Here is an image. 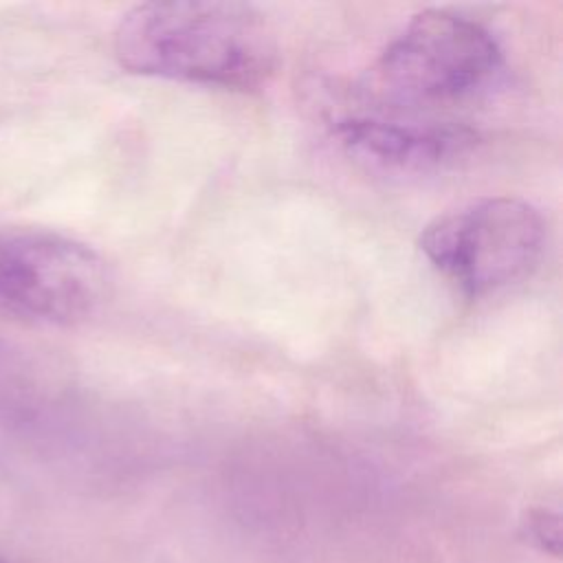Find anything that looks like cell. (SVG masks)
<instances>
[{"label": "cell", "instance_id": "cell-1", "mask_svg": "<svg viewBox=\"0 0 563 563\" xmlns=\"http://www.w3.org/2000/svg\"><path fill=\"white\" fill-rule=\"evenodd\" d=\"M114 55L136 75L255 90L277 66L266 15L242 2H145L114 31Z\"/></svg>", "mask_w": 563, "mask_h": 563}, {"label": "cell", "instance_id": "cell-2", "mask_svg": "<svg viewBox=\"0 0 563 563\" xmlns=\"http://www.w3.org/2000/svg\"><path fill=\"white\" fill-rule=\"evenodd\" d=\"M501 68V46L484 24L455 11L427 9L380 53L369 86L402 108H440L482 95Z\"/></svg>", "mask_w": 563, "mask_h": 563}, {"label": "cell", "instance_id": "cell-3", "mask_svg": "<svg viewBox=\"0 0 563 563\" xmlns=\"http://www.w3.org/2000/svg\"><path fill=\"white\" fill-rule=\"evenodd\" d=\"M545 224L515 196H486L433 218L418 246L466 297H486L528 277L541 260Z\"/></svg>", "mask_w": 563, "mask_h": 563}, {"label": "cell", "instance_id": "cell-4", "mask_svg": "<svg viewBox=\"0 0 563 563\" xmlns=\"http://www.w3.org/2000/svg\"><path fill=\"white\" fill-rule=\"evenodd\" d=\"M106 262L88 244L46 229H0V314L66 328L108 297Z\"/></svg>", "mask_w": 563, "mask_h": 563}, {"label": "cell", "instance_id": "cell-5", "mask_svg": "<svg viewBox=\"0 0 563 563\" xmlns=\"http://www.w3.org/2000/svg\"><path fill=\"white\" fill-rule=\"evenodd\" d=\"M341 147L358 163L391 174H424L466 156L477 132L457 121H405L347 117L334 130Z\"/></svg>", "mask_w": 563, "mask_h": 563}]
</instances>
